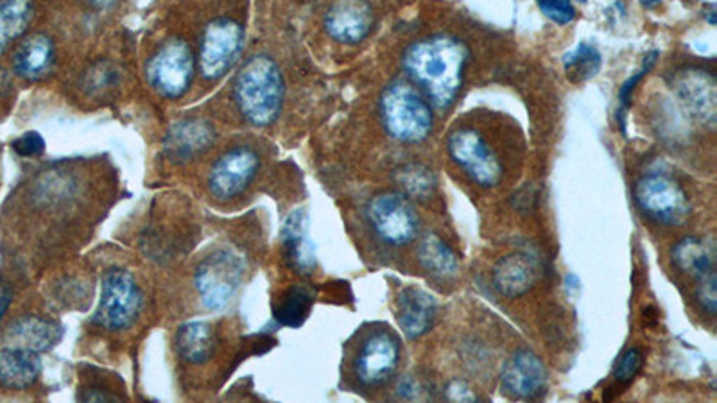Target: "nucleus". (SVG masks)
I'll return each mask as SVG.
<instances>
[{"label": "nucleus", "instance_id": "obj_36", "mask_svg": "<svg viewBox=\"0 0 717 403\" xmlns=\"http://www.w3.org/2000/svg\"><path fill=\"white\" fill-rule=\"evenodd\" d=\"M11 300H13V290L4 280H0V323L4 320L8 309H10Z\"/></svg>", "mask_w": 717, "mask_h": 403}, {"label": "nucleus", "instance_id": "obj_38", "mask_svg": "<svg viewBox=\"0 0 717 403\" xmlns=\"http://www.w3.org/2000/svg\"><path fill=\"white\" fill-rule=\"evenodd\" d=\"M84 2H87L90 8H94V10L104 11L114 8L118 0H84Z\"/></svg>", "mask_w": 717, "mask_h": 403}, {"label": "nucleus", "instance_id": "obj_7", "mask_svg": "<svg viewBox=\"0 0 717 403\" xmlns=\"http://www.w3.org/2000/svg\"><path fill=\"white\" fill-rule=\"evenodd\" d=\"M196 76V58L191 45L182 38H172L151 56L146 65V78L163 99L183 97L191 90Z\"/></svg>", "mask_w": 717, "mask_h": 403}, {"label": "nucleus", "instance_id": "obj_10", "mask_svg": "<svg viewBox=\"0 0 717 403\" xmlns=\"http://www.w3.org/2000/svg\"><path fill=\"white\" fill-rule=\"evenodd\" d=\"M244 45V30L236 20L216 19L205 27L197 65L203 78L217 81L236 65Z\"/></svg>", "mask_w": 717, "mask_h": 403}, {"label": "nucleus", "instance_id": "obj_8", "mask_svg": "<svg viewBox=\"0 0 717 403\" xmlns=\"http://www.w3.org/2000/svg\"><path fill=\"white\" fill-rule=\"evenodd\" d=\"M244 261L236 251L217 250L197 266L194 286L203 306L221 310L234 300L244 276Z\"/></svg>", "mask_w": 717, "mask_h": 403}, {"label": "nucleus", "instance_id": "obj_4", "mask_svg": "<svg viewBox=\"0 0 717 403\" xmlns=\"http://www.w3.org/2000/svg\"><path fill=\"white\" fill-rule=\"evenodd\" d=\"M447 153L477 187H497L504 177L501 154L476 126L454 128L447 137Z\"/></svg>", "mask_w": 717, "mask_h": 403}, {"label": "nucleus", "instance_id": "obj_23", "mask_svg": "<svg viewBox=\"0 0 717 403\" xmlns=\"http://www.w3.org/2000/svg\"><path fill=\"white\" fill-rule=\"evenodd\" d=\"M216 348V332L210 323L191 321L177 332L178 355L189 365H203L210 359Z\"/></svg>", "mask_w": 717, "mask_h": 403}, {"label": "nucleus", "instance_id": "obj_37", "mask_svg": "<svg viewBox=\"0 0 717 403\" xmlns=\"http://www.w3.org/2000/svg\"><path fill=\"white\" fill-rule=\"evenodd\" d=\"M448 399L451 400H463V402H468V400H476V394L470 391V389L465 388L463 384H451L448 385Z\"/></svg>", "mask_w": 717, "mask_h": 403}, {"label": "nucleus", "instance_id": "obj_21", "mask_svg": "<svg viewBox=\"0 0 717 403\" xmlns=\"http://www.w3.org/2000/svg\"><path fill=\"white\" fill-rule=\"evenodd\" d=\"M39 354L31 349L5 346L0 349V388L24 391L35 385L42 375Z\"/></svg>", "mask_w": 717, "mask_h": 403}, {"label": "nucleus", "instance_id": "obj_16", "mask_svg": "<svg viewBox=\"0 0 717 403\" xmlns=\"http://www.w3.org/2000/svg\"><path fill=\"white\" fill-rule=\"evenodd\" d=\"M216 140V131L205 118H183L172 124L163 138V154L169 162L183 165L205 153Z\"/></svg>", "mask_w": 717, "mask_h": 403}, {"label": "nucleus", "instance_id": "obj_6", "mask_svg": "<svg viewBox=\"0 0 717 403\" xmlns=\"http://www.w3.org/2000/svg\"><path fill=\"white\" fill-rule=\"evenodd\" d=\"M635 205L660 227H682L691 217V202L682 185L668 174H646L635 183Z\"/></svg>", "mask_w": 717, "mask_h": 403}, {"label": "nucleus", "instance_id": "obj_34", "mask_svg": "<svg viewBox=\"0 0 717 403\" xmlns=\"http://www.w3.org/2000/svg\"><path fill=\"white\" fill-rule=\"evenodd\" d=\"M657 56H659L657 50H653L651 55L646 56L639 72L631 76V78H629L628 81L623 84V89H621L619 92L621 110H623V112L624 110H628L629 101H631V94H634V90L635 87H637V83H639L644 76L648 74L649 70L653 69L655 61H657Z\"/></svg>", "mask_w": 717, "mask_h": 403}, {"label": "nucleus", "instance_id": "obj_1", "mask_svg": "<svg viewBox=\"0 0 717 403\" xmlns=\"http://www.w3.org/2000/svg\"><path fill=\"white\" fill-rule=\"evenodd\" d=\"M470 49L451 35L429 36L403 53L402 67L434 108L448 110L462 92Z\"/></svg>", "mask_w": 717, "mask_h": 403}, {"label": "nucleus", "instance_id": "obj_35", "mask_svg": "<svg viewBox=\"0 0 717 403\" xmlns=\"http://www.w3.org/2000/svg\"><path fill=\"white\" fill-rule=\"evenodd\" d=\"M13 149L22 158L39 157L45 151V140L36 131H30V134H24L22 137L16 138L15 142H13Z\"/></svg>", "mask_w": 717, "mask_h": 403}, {"label": "nucleus", "instance_id": "obj_13", "mask_svg": "<svg viewBox=\"0 0 717 403\" xmlns=\"http://www.w3.org/2000/svg\"><path fill=\"white\" fill-rule=\"evenodd\" d=\"M261 168V158L250 148L230 149L217 160L208 176L212 196L230 202L248 191Z\"/></svg>", "mask_w": 717, "mask_h": 403}, {"label": "nucleus", "instance_id": "obj_22", "mask_svg": "<svg viewBox=\"0 0 717 403\" xmlns=\"http://www.w3.org/2000/svg\"><path fill=\"white\" fill-rule=\"evenodd\" d=\"M536 269L526 255H508L497 262L491 284L504 298H519L535 286Z\"/></svg>", "mask_w": 717, "mask_h": 403}, {"label": "nucleus", "instance_id": "obj_31", "mask_svg": "<svg viewBox=\"0 0 717 403\" xmlns=\"http://www.w3.org/2000/svg\"><path fill=\"white\" fill-rule=\"evenodd\" d=\"M117 81V72L112 65L106 61L95 64L92 69L87 70L83 78V89L90 94H98L103 90L110 89Z\"/></svg>", "mask_w": 717, "mask_h": 403}, {"label": "nucleus", "instance_id": "obj_9", "mask_svg": "<svg viewBox=\"0 0 717 403\" xmlns=\"http://www.w3.org/2000/svg\"><path fill=\"white\" fill-rule=\"evenodd\" d=\"M366 219L375 235L388 246H406L420 233V217L409 197L398 193L375 196L366 207Z\"/></svg>", "mask_w": 717, "mask_h": 403}, {"label": "nucleus", "instance_id": "obj_19", "mask_svg": "<svg viewBox=\"0 0 717 403\" xmlns=\"http://www.w3.org/2000/svg\"><path fill=\"white\" fill-rule=\"evenodd\" d=\"M64 339V326L53 320H45L39 315H24L15 323H11L5 332L8 346L31 349L36 354H44L55 348Z\"/></svg>", "mask_w": 717, "mask_h": 403}, {"label": "nucleus", "instance_id": "obj_11", "mask_svg": "<svg viewBox=\"0 0 717 403\" xmlns=\"http://www.w3.org/2000/svg\"><path fill=\"white\" fill-rule=\"evenodd\" d=\"M400 366V343L389 330H375L364 337L354 359V373L366 388H378L394 379Z\"/></svg>", "mask_w": 717, "mask_h": 403}, {"label": "nucleus", "instance_id": "obj_24", "mask_svg": "<svg viewBox=\"0 0 717 403\" xmlns=\"http://www.w3.org/2000/svg\"><path fill=\"white\" fill-rule=\"evenodd\" d=\"M418 262L422 264L423 269L437 276V278H453L459 269V258L454 253L453 247L443 241L442 237L428 231L422 237L417 250Z\"/></svg>", "mask_w": 717, "mask_h": 403}, {"label": "nucleus", "instance_id": "obj_26", "mask_svg": "<svg viewBox=\"0 0 717 403\" xmlns=\"http://www.w3.org/2000/svg\"><path fill=\"white\" fill-rule=\"evenodd\" d=\"M671 256H673L674 266L693 278H699L710 270H716L713 251L698 237L682 239L671 251Z\"/></svg>", "mask_w": 717, "mask_h": 403}, {"label": "nucleus", "instance_id": "obj_2", "mask_svg": "<svg viewBox=\"0 0 717 403\" xmlns=\"http://www.w3.org/2000/svg\"><path fill=\"white\" fill-rule=\"evenodd\" d=\"M284 76L275 59L257 55L248 59L234 84V101L246 123L268 128L281 117L284 106Z\"/></svg>", "mask_w": 717, "mask_h": 403}, {"label": "nucleus", "instance_id": "obj_30", "mask_svg": "<svg viewBox=\"0 0 717 403\" xmlns=\"http://www.w3.org/2000/svg\"><path fill=\"white\" fill-rule=\"evenodd\" d=\"M696 301H698L699 309L708 315L714 318L717 312V278L716 270H710L707 275L696 278Z\"/></svg>", "mask_w": 717, "mask_h": 403}, {"label": "nucleus", "instance_id": "obj_20", "mask_svg": "<svg viewBox=\"0 0 717 403\" xmlns=\"http://www.w3.org/2000/svg\"><path fill=\"white\" fill-rule=\"evenodd\" d=\"M55 42L45 33L27 36L13 55V70L24 81H42L55 67Z\"/></svg>", "mask_w": 717, "mask_h": 403}, {"label": "nucleus", "instance_id": "obj_27", "mask_svg": "<svg viewBox=\"0 0 717 403\" xmlns=\"http://www.w3.org/2000/svg\"><path fill=\"white\" fill-rule=\"evenodd\" d=\"M395 182L403 196L414 202H428L429 197H433L437 185L433 171L423 163H408L397 169Z\"/></svg>", "mask_w": 717, "mask_h": 403}, {"label": "nucleus", "instance_id": "obj_14", "mask_svg": "<svg viewBox=\"0 0 717 403\" xmlns=\"http://www.w3.org/2000/svg\"><path fill=\"white\" fill-rule=\"evenodd\" d=\"M501 385L510 399H540L547 388L546 365L535 352L519 349L502 366Z\"/></svg>", "mask_w": 717, "mask_h": 403}, {"label": "nucleus", "instance_id": "obj_28", "mask_svg": "<svg viewBox=\"0 0 717 403\" xmlns=\"http://www.w3.org/2000/svg\"><path fill=\"white\" fill-rule=\"evenodd\" d=\"M312 301H315V296L307 287H291L276 306V321L281 325L293 326V329L304 325V321L309 315L310 307H312Z\"/></svg>", "mask_w": 717, "mask_h": 403}, {"label": "nucleus", "instance_id": "obj_33", "mask_svg": "<svg viewBox=\"0 0 717 403\" xmlns=\"http://www.w3.org/2000/svg\"><path fill=\"white\" fill-rule=\"evenodd\" d=\"M536 4H538V10L555 24L567 25L576 19L572 0H536Z\"/></svg>", "mask_w": 717, "mask_h": 403}, {"label": "nucleus", "instance_id": "obj_12", "mask_svg": "<svg viewBox=\"0 0 717 403\" xmlns=\"http://www.w3.org/2000/svg\"><path fill=\"white\" fill-rule=\"evenodd\" d=\"M671 87L687 114L713 131L717 123L716 78L699 67H683L674 72Z\"/></svg>", "mask_w": 717, "mask_h": 403}, {"label": "nucleus", "instance_id": "obj_25", "mask_svg": "<svg viewBox=\"0 0 717 403\" xmlns=\"http://www.w3.org/2000/svg\"><path fill=\"white\" fill-rule=\"evenodd\" d=\"M35 16V0H0V56L22 38Z\"/></svg>", "mask_w": 717, "mask_h": 403}, {"label": "nucleus", "instance_id": "obj_40", "mask_svg": "<svg viewBox=\"0 0 717 403\" xmlns=\"http://www.w3.org/2000/svg\"><path fill=\"white\" fill-rule=\"evenodd\" d=\"M580 2H587V0H580Z\"/></svg>", "mask_w": 717, "mask_h": 403}, {"label": "nucleus", "instance_id": "obj_39", "mask_svg": "<svg viewBox=\"0 0 717 403\" xmlns=\"http://www.w3.org/2000/svg\"><path fill=\"white\" fill-rule=\"evenodd\" d=\"M642 2V5H646V8H655V5H659L662 0H640Z\"/></svg>", "mask_w": 717, "mask_h": 403}, {"label": "nucleus", "instance_id": "obj_15", "mask_svg": "<svg viewBox=\"0 0 717 403\" xmlns=\"http://www.w3.org/2000/svg\"><path fill=\"white\" fill-rule=\"evenodd\" d=\"M375 13L368 0H335L325 15V31L344 45L361 44L374 30Z\"/></svg>", "mask_w": 717, "mask_h": 403}, {"label": "nucleus", "instance_id": "obj_17", "mask_svg": "<svg viewBox=\"0 0 717 403\" xmlns=\"http://www.w3.org/2000/svg\"><path fill=\"white\" fill-rule=\"evenodd\" d=\"M437 303L434 296L417 287L400 290L397 300V320L408 339H420L433 329Z\"/></svg>", "mask_w": 717, "mask_h": 403}, {"label": "nucleus", "instance_id": "obj_3", "mask_svg": "<svg viewBox=\"0 0 717 403\" xmlns=\"http://www.w3.org/2000/svg\"><path fill=\"white\" fill-rule=\"evenodd\" d=\"M378 112L386 134L398 142L420 143L433 134V106L411 81H391L380 95Z\"/></svg>", "mask_w": 717, "mask_h": 403}, {"label": "nucleus", "instance_id": "obj_18", "mask_svg": "<svg viewBox=\"0 0 717 403\" xmlns=\"http://www.w3.org/2000/svg\"><path fill=\"white\" fill-rule=\"evenodd\" d=\"M281 237L287 266L300 275H310L316 267V247L309 237L307 211H293L285 219Z\"/></svg>", "mask_w": 717, "mask_h": 403}, {"label": "nucleus", "instance_id": "obj_29", "mask_svg": "<svg viewBox=\"0 0 717 403\" xmlns=\"http://www.w3.org/2000/svg\"><path fill=\"white\" fill-rule=\"evenodd\" d=\"M567 76L572 83H583L587 79L594 78L600 72L603 58L600 50L589 44H581L564 59Z\"/></svg>", "mask_w": 717, "mask_h": 403}, {"label": "nucleus", "instance_id": "obj_5", "mask_svg": "<svg viewBox=\"0 0 717 403\" xmlns=\"http://www.w3.org/2000/svg\"><path fill=\"white\" fill-rule=\"evenodd\" d=\"M144 296L129 270L114 267L106 270L101 281V298L92 323L106 332H123L138 320Z\"/></svg>", "mask_w": 717, "mask_h": 403}, {"label": "nucleus", "instance_id": "obj_32", "mask_svg": "<svg viewBox=\"0 0 717 403\" xmlns=\"http://www.w3.org/2000/svg\"><path fill=\"white\" fill-rule=\"evenodd\" d=\"M644 365V355L640 349L629 348L621 355L614 368V379L626 385L637 377Z\"/></svg>", "mask_w": 717, "mask_h": 403}]
</instances>
